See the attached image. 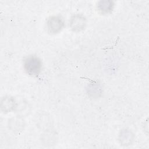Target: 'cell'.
<instances>
[{"label":"cell","mask_w":149,"mask_h":149,"mask_svg":"<svg viewBox=\"0 0 149 149\" xmlns=\"http://www.w3.org/2000/svg\"><path fill=\"white\" fill-rule=\"evenodd\" d=\"M120 143H123V144H128L131 143V141L133 140V135L131 133V132L128 131L127 130L122 131L120 132Z\"/></svg>","instance_id":"8992f818"},{"label":"cell","mask_w":149,"mask_h":149,"mask_svg":"<svg viewBox=\"0 0 149 149\" xmlns=\"http://www.w3.org/2000/svg\"><path fill=\"white\" fill-rule=\"evenodd\" d=\"M16 107V103L13 97L6 96L1 100V110L5 112L8 113L15 109Z\"/></svg>","instance_id":"277c9868"},{"label":"cell","mask_w":149,"mask_h":149,"mask_svg":"<svg viewBox=\"0 0 149 149\" xmlns=\"http://www.w3.org/2000/svg\"><path fill=\"white\" fill-rule=\"evenodd\" d=\"M23 67L27 74L31 76H37L42 70V62L36 56H29L24 59Z\"/></svg>","instance_id":"6da1fadb"},{"label":"cell","mask_w":149,"mask_h":149,"mask_svg":"<svg viewBox=\"0 0 149 149\" xmlns=\"http://www.w3.org/2000/svg\"><path fill=\"white\" fill-rule=\"evenodd\" d=\"M114 2L109 0L100 1L97 3V9L101 14L111 13L114 8Z\"/></svg>","instance_id":"5b68a950"},{"label":"cell","mask_w":149,"mask_h":149,"mask_svg":"<svg viewBox=\"0 0 149 149\" xmlns=\"http://www.w3.org/2000/svg\"><path fill=\"white\" fill-rule=\"evenodd\" d=\"M86 23V19L83 15L75 14L71 17L69 26L74 32H80L85 29Z\"/></svg>","instance_id":"3957f363"},{"label":"cell","mask_w":149,"mask_h":149,"mask_svg":"<svg viewBox=\"0 0 149 149\" xmlns=\"http://www.w3.org/2000/svg\"><path fill=\"white\" fill-rule=\"evenodd\" d=\"M65 27V22L59 16L50 17L47 22V29L49 33L56 34L61 32Z\"/></svg>","instance_id":"7a4b0ae2"}]
</instances>
